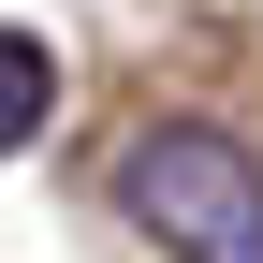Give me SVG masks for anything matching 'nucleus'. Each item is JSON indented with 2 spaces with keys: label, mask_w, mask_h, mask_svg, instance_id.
<instances>
[{
  "label": "nucleus",
  "mask_w": 263,
  "mask_h": 263,
  "mask_svg": "<svg viewBox=\"0 0 263 263\" xmlns=\"http://www.w3.org/2000/svg\"><path fill=\"white\" fill-rule=\"evenodd\" d=\"M117 205L176 263H263V146H234L219 117H146L117 146Z\"/></svg>",
  "instance_id": "nucleus-1"
},
{
  "label": "nucleus",
  "mask_w": 263,
  "mask_h": 263,
  "mask_svg": "<svg viewBox=\"0 0 263 263\" xmlns=\"http://www.w3.org/2000/svg\"><path fill=\"white\" fill-rule=\"evenodd\" d=\"M59 103V59H44V29H0V146H29Z\"/></svg>",
  "instance_id": "nucleus-2"
}]
</instances>
